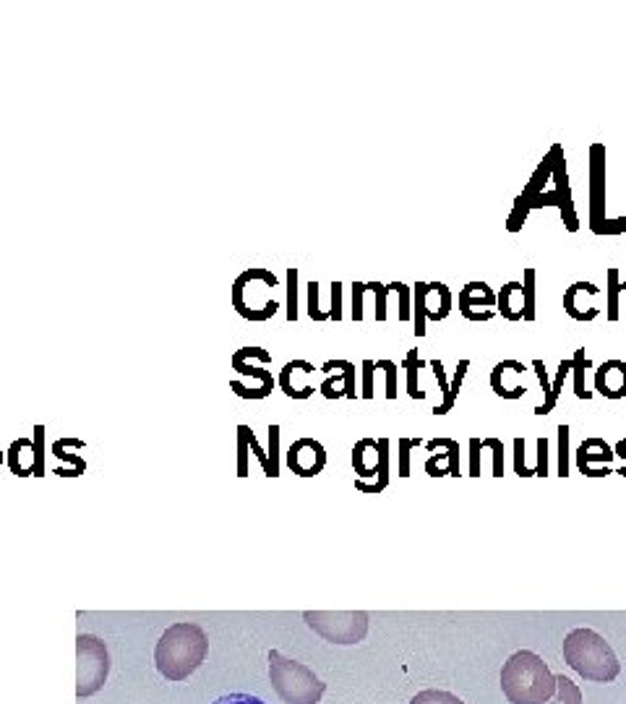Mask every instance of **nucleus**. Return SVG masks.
<instances>
[{"label":"nucleus","mask_w":626,"mask_h":704,"mask_svg":"<svg viewBox=\"0 0 626 704\" xmlns=\"http://www.w3.org/2000/svg\"><path fill=\"white\" fill-rule=\"evenodd\" d=\"M298 277H300V272L295 269V266H290L285 272V279H287V298H285V316H287V321H298V316H300V311H298Z\"/></svg>","instance_id":"28"},{"label":"nucleus","mask_w":626,"mask_h":704,"mask_svg":"<svg viewBox=\"0 0 626 704\" xmlns=\"http://www.w3.org/2000/svg\"><path fill=\"white\" fill-rule=\"evenodd\" d=\"M561 154H564L561 144H553V147L548 149L546 157H543V162L538 165V170L533 173V178L527 180L525 191L514 199L512 214H509V220H507L509 233H520L525 220L530 217V201H533L535 196H540L543 191H548V183H551L553 170H556V162H559Z\"/></svg>","instance_id":"7"},{"label":"nucleus","mask_w":626,"mask_h":704,"mask_svg":"<svg viewBox=\"0 0 626 704\" xmlns=\"http://www.w3.org/2000/svg\"><path fill=\"white\" fill-rule=\"evenodd\" d=\"M34 475L37 478H42L45 475V428L42 426H34Z\"/></svg>","instance_id":"36"},{"label":"nucleus","mask_w":626,"mask_h":704,"mask_svg":"<svg viewBox=\"0 0 626 704\" xmlns=\"http://www.w3.org/2000/svg\"><path fill=\"white\" fill-rule=\"evenodd\" d=\"M496 313H501L507 321H522V285L520 282H507L496 293Z\"/></svg>","instance_id":"18"},{"label":"nucleus","mask_w":626,"mask_h":704,"mask_svg":"<svg viewBox=\"0 0 626 704\" xmlns=\"http://www.w3.org/2000/svg\"><path fill=\"white\" fill-rule=\"evenodd\" d=\"M527 371V366L525 363H520V360H512V358H507V360H501V363H496V366L491 368V389L496 394H499L501 399H520V397H525V386H509L507 381V376L509 373H525Z\"/></svg>","instance_id":"15"},{"label":"nucleus","mask_w":626,"mask_h":704,"mask_svg":"<svg viewBox=\"0 0 626 704\" xmlns=\"http://www.w3.org/2000/svg\"><path fill=\"white\" fill-rule=\"evenodd\" d=\"M214 704H267L264 699L259 697H251V694H225V697H220Z\"/></svg>","instance_id":"43"},{"label":"nucleus","mask_w":626,"mask_h":704,"mask_svg":"<svg viewBox=\"0 0 626 704\" xmlns=\"http://www.w3.org/2000/svg\"><path fill=\"white\" fill-rule=\"evenodd\" d=\"M230 389H233L235 394H238L240 399H267L269 394V389H264V386H256V389H248V386H243L240 381H230Z\"/></svg>","instance_id":"41"},{"label":"nucleus","mask_w":626,"mask_h":704,"mask_svg":"<svg viewBox=\"0 0 626 704\" xmlns=\"http://www.w3.org/2000/svg\"><path fill=\"white\" fill-rule=\"evenodd\" d=\"M606 220V147L595 141L590 144V230L598 235Z\"/></svg>","instance_id":"8"},{"label":"nucleus","mask_w":626,"mask_h":704,"mask_svg":"<svg viewBox=\"0 0 626 704\" xmlns=\"http://www.w3.org/2000/svg\"><path fill=\"white\" fill-rule=\"evenodd\" d=\"M327 465V449L316 439H298L287 449V467L300 478H313Z\"/></svg>","instance_id":"12"},{"label":"nucleus","mask_w":626,"mask_h":704,"mask_svg":"<svg viewBox=\"0 0 626 704\" xmlns=\"http://www.w3.org/2000/svg\"><path fill=\"white\" fill-rule=\"evenodd\" d=\"M621 287H624V293H626V282H621Z\"/></svg>","instance_id":"53"},{"label":"nucleus","mask_w":626,"mask_h":704,"mask_svg":"<svg viewBox=\"0 0 626 704\" xmlns=\"http://www.w3.org/2000/svg\"><path fill=\"white\" fill-rule=\"evenodd\" d=\"M553 193H556V209L561 212V220H564V227L569 233H577L580 230V220H577V209H574V196H572V186H569V173H567V160L564 154L556 162V170H553Z\"/></svg>","instance_id":"13"},{"label":"nucleus","mask_w":626,"mask_h":704,"mask_svg":"<svg viewBox=\"0 0 626 704\" xmlns=\"http://www.w3.org/2000/svg\"><path fill=\"white\" fill-rule=\"evenodd\" d=\"M353 467L358 475L371 478L379 472V444L373 439H363L353 449Z\"/></svg>","instance_id":"19"},{"label":"nucleus","mask_w":626,"mask_h":704,"mask_svg":"<svg viewBox=\"0 0 626 704\" xmlns=\"http://www.w3.org/2000/svg\"><path fill=\"white\" fill-rule=\"evenodd\" d=\"M426 293H428V282H415L413 285V332H415V337H426L428 334Z\"/></svg>","instance_id":"21"},{"label":"nucleus","mask_w":626,"mask_h":704,"mask_svg":"<svg viewBox=\"0 0 626 704\" xmlns=\"http://www.w3.org/2000/svg\"><path fill=\"white\" fill-rule=\"evenodd\" d=\"M546 704H585L580 686L569 676H556V691Z\"/></svg>","instance_id":"25"},{"label":"nucleus","mask_w":626,"mask_h":704,"mask_svg":"<svg viewBox=\"0 0 626 704\" xmlns=\"http://www.w3.org/2000/svg\"><path fill=\"white\" fill-rule=\"evenodd\" d=\"M389 293H397V298H400L397 319H400L402 324L413 321V287H407L405 282H389Z\"/></svg>","instance_id":"31"},{"label":"nucleus","mask_w":626,"mask_h":704,"mask_svg":"<svg viewBox=\"0 0 626 704\" xmlns=\"http://www.w3.org/2000/svg\"><path fill=\"white\" fill-rule=\"evenodd\" d=\"M538 467H535V472H538V475H546V454H548V441L546 439H540L538 441Z\"/></svg>","instance_id":"49"},{"label":"nucleus","mask_w":626,"mask_h":704,"mask_svg":"<svg viewBox=\"0 0 626 704\" xmlns=\"http://www.w3.org/2000/svg\"><path fill=\"white\" fill-rule=\"evenodd\" d=\"M269 363H272V352L264 350V347H240V350L233 352V358H230L233 371H238L240 376H251V379L259 381L264 389L274 392L277 379L264 368L269 366Z\"/></svg>","instance_id":"11"},{"label":"nucleus","mask_w":626,"mask_h":704,"mask_svg":"<svg viewBox=\"0 0 626 704\" xmlns=\"http://www.w3.org/2000/svg\"><path fill=\"white\" fill-rule=\"evenodd\" d=\"M342 293H345V285L342 282H332V287H329V321H342L345 319V298H342Z\"/></svg>","instance_id":"34"},{"label":"nucleus","mask_w":626,"mask_h":704,"mask_svg":"<svg viewBox=\"0 0 626 704\" xmlns=\"http://www.w3.org/2000/svg\"><path fill=\"white\" fill-rule=\"evenodd\" d=\"M470 371V360L467 358H462L460 363H457V371H454V376H452V381H449V399H447V405L444 407H436V415H447L449 410L454 407V402H457V394H460V389H462V381H465V373Z\"/></svg>","instance_id":"29"},{"label":"nucleus","mask_w":626,"mask_h":704,"mask_svg":"<svg viewBox=\"0 0 626 704\" xmlns=\"http://www.w3.org/2000/svg\"><path fill=\"white\" fill-rule=\"evenodd\" d=\"M621 233H626V217H616V220L608 217V220L603 222V227L598 230V235H621Z\"/></svg>","instance_id":"44"},{"label":"nucleus","mask_w":626,"mask_h":704,"mask_svg":"<svg viewBox=\"0 0 626 704\" xmlns=\"http://www.w3.org/2000/svg\"><path fill=\"white\" fill-rule=\"evenodd\" d=\"M303 618L332 645H358L368 634V613L363 611H306Z\"/></svg>","instance_id":"6"},{"label":"nucleus","mask_w":626,"mask_h":704,"mask_svg":"<svg viewBox=\"0 0 626 704\" xmlns=\"http://www.w3.org/2000/svg\"><path fill=\"white\" fill-rule=\"evenodd\" d=\"M595 363L590 358H587V350L585 347H580V350H574V358H572V373H574V394L580 399H590L593 397V392H587L585 386V376L587 371H593Z\"/></svg>","instance_id":"22"},{"label":"nucleus","mask_w":626,"mask_h":704,"mask_svg":"<svg viewBox=\"0 0 626 704\" xmlns=\"http://www.w3.org/2000/svg\"><path fill=\"white\" fill-rule=\"evenodd\" d=\"M209 655V639L199 624L180 621L165 631L154 647V663L157 671L167 681H186Z\"/></svg>","instance_id":"1"},{"label":"nucleus","mask_w":626,"mask_h":704,"mask_svg":"<svg viewBox=\"0 0 626 704\" xmlns=\"http://www.w3.org/2000/svg\"><path fill=\"white\" fill-rule=\"evenodd\" d=\"M428 368V360L420 358L418 347H413V350H407V358L402 360V371H405L407 376V394L413 399H426V392H420L418 386V373L426 371Z\"/></svg>","instance_id":"20"},{"label":"nucleus","mask_w":626,"mask_h":704,"mask_svg":"<svg viewBox=\"0 0 626 704\" xmlns=\"http://www.w3.org/2000/svg\"><path fill=\"white\" fill-rule=\"evenodd\" d=\"M608 279V293H606V316L611 324L619 321V306H621V279H619V266H608L606 272Z\"/></svg>","instance_id":"23"},{"label":"nucleus","mask_w":626,"mask_h":704,"mask_svg":"<svg viewBox=\"0 0 626 704\" xmlns=\"http://www.w3.org/2000/svg\"><path fill=\"white\" fill-rule=\"evenodd\" d=\"M595 392L606 399L626 397V363L619 358H611L595 368Z\"/></svg>","instance_id":"14"},{"label":"nucleus","mask_w":626,"mask_h":704,"mask_svg":"<svg viewBox=\"0 0 626 704\" xmlns=\"http://www.w3.org/2000/svg\"><path fill=\"white\" fill-rule=\"evenodd\" d=\"M535 266H525L522 274V321L533 324L535 321Z\"/></svg>","instance_id":"24"},{"label":"nucleus","mask_w":626,"mask_h":704,"mask_svg":"<svg viewBox=\"0 0 626 704\" xmlns=\"http://www.w3.org/2000/svg\"><path fill=\"white\" fill-rule=\"evenodd\" d=\"M480 444L488 446V449H493V472H496V475H501V470H504V467H501V441L488 439V441H480Z\"/></svg>","instance_id":"48"},{"label":"nucleus","mask_w":626,"mask_h":704,"mask_svg":"<svg viewBox=\"0 0 626 704\" xmlns=\"http://www.w3.org/2000/svg\"><path fill=\"white\" fill-rule=\"evenodd\" d=\"M353 321H363V308H366V282H353Z\"/></svg>","instance_id":"37"},{"label":"nucleus","mask_w":626,"mask_h":704,"mask_svg":"<svg viewBox=\"0 0 626 704\" xmlns=\"http://www.w3.org/2000/svg\"><path fill=\"white\" fill-rule=\"evenodd\" d=\"M373 373H376V360H363V366H360V379H363V392H360V397L373 399Z\"/></svg>","instance_id":"39"},{"label":"nucleus","mask_w":626,"mask_h":704,"mask_svg":"<svg viewBox=\"0 0 626 704\" xmlns=\"http://www.w3.org/2000/svg\"><path fill=\"white\" fill-rule=\"evenodd\" d=\"M366 293H373V298H376V313H373V319L379 321V324H384V321H387L389 285H384V282H366Z\"/></svg>","instance_id":"32"},{"label":"nucleus","mask_w":626,"mask_h":704,"mask_svg":"<svg viewBox=\"0 0 626 704\" xmlns=\"http://www.w3.org/2000/svg\"><path fill=\"white\" fill-rule=\"evenodd\" d=\"M501 689L509 704H546L556 691V676L540 655L520 650L501 668Z\"/></svg>","instance_id":"2"},{"label":"nucleus","mask_w":626,"mask_h":704,"mask_svg":"<svg viewBox=\"0 0 626 704\" xmlns=\"http://www.w3.org/2000/svg\"><path fill=\"white\" fill-rule=\"evenodd\" d=\"M321 371H324V373L340 371L342 379H345V384H342V394H345L347 399L358 397V392H355V366L350 363V360H342V358L327 360V363L321 366Z\"/></svg>","instance_id":"27"},{"label":"nucleus","mask_w":626,"mask_h":704,"mask_svg":"<svg viewBox=\"0 0 626 704\" xmlns=\"http://www.w3.org/2000/svg\"><path fill=\"white\" fill-rule=\"evenodd\" d=\"M452 311V290L444 282H428L426 313L428 321H444Z\"/></svg>","instance_id":"16"},{"label":"nucleus","mask_w":626,"mask_h":704,"mask_svg":"<svg viewBox=\"0 0 626 704\" xmlns=\"http://www.w3.org/2000/svg\"><path fill=\"white\" fill-rule=\"evenodd\" d=\"M569 373H572V358L561 360L559 363V371H556V376H553V384H551V397H548L540 407H535V415H548V412H553V407H556V402H559L561 386H564V381H567Z\"/></svg>","instance_id":"26"},{"label":"nucleus","mask_w":626,"mask_h":704,"mask_svg":"<svg viewBox=\"0 0 626 704\" xmlns=\"http://www.w3.org/2000/svg\"><path fill=\"white\" fill-rule=\"evenodd\" d=\"M110 673L107 645L94 634L76 637V697H92L105 686Z\"/></svg>","instance_id":"5"},{"label":"nucleus","mask_w":626,"mask_h":704,"mask_svg":"<svg viewBox=\"0 0 626 704\" xmlns=\"http://www.w3.org/2000/svg\"><path fill=\"white\" fill-rule=\"evenodd\" d=\"M428 366H431L433 373H436V381H439L441 394H444V399H441L439 407H444V405H447V399H449V379H447V371H444V363H441V360H431Z\"/></svg>","instance_id":"42"},{"label":"nucleus","mask_w":626,"mask_h":704,"mask_svg":"<svg viewBox=\"0 0 626 704\" xmlns=\"http://www.w3.org/2000/svg\"><path fill=\"white\" fill-rule=\"evenodd\" d=\"M53 454L58 459H66V462H71V465H74V478L76 475H84V470H87V462H84L81 457H76V454H68L66 446H63V441H58V444L53 446Z\"/></svg>","instance_id":"40"},{"label":"nucleus","mask_w":626,"mask_h":704,"mask_svg":"<svg viewBox=\"0 0 626 704\" xmlns=\"http://www.w3.org/2000/svg\"><path fill=\"white\" fill-rule=\"evenodd\" d=\"M514 449H517V454H514V470L520 472V475H533V470H527L525 467V441H514Z\"/></svg>","instance_id":"45"},{"label":"nucleus","mask_w":626,"mask_h":704,"mask_svg":"<svg viewBox=\"0 0 626 704\" xmlns=\"http://www.w3.org/2000/svg\"><path fill=\"white\" fill-rule=\"evenodd\" d=\"M600 287L593 285V282H574L569 285V290L564 293V311H567L569 319L580 321V324H590L600 316Z\"/></svg>","instance_id":"9"},{"label":"nucleus","mask_w":626,"mask_h":704,"mask_svg":"<svg viewBox=\"0 0 626 704\" xmlns=\"http://www.w3.org/2000/svg\"><path fill=\"white\" fill-rule=\"evenodd\" d=\"M8 467L19 478H32L34 475V441L16 439L8 449Z\"/></svg>","instance_id":"17"},{"label":"nucleus","mask_w":626,"mask_h":704,"mask_svg":"<svg viewBox=\"0 0 626 704\" xmlns=\"http://www.w3.org/2000/svg\"><path fill=\"white\" fill-rule=\"evenodd\" d=\"M564 660L569 668L593 684H611L621 673L613 647L595 629H574L564 639Z\"/></svg>","instance_id":"3"},{"label":"nucleus","mask_w":626,"mask_h":704,"mask_svg":"<svg viewBox=\"0 0 626 704\" xmlns=\"http://www.w3.org/2000/svg\"><path fill=\"white\" fill-rule=\"evenodd\" d=\"M470 446H473V459H470V465H473V475H478V452H480V441L475 439L473 444H470Z\"/></svg>","instance_id":"51"},{"label":"nucleus","mask_w":626,"mask_h":704,"mask_svg":"<svg viewBox=\"0 0 626 704\" xmlns=\"http://www.w3.org/2000/svg\"><path fill=\"white\" fill-rule=\"evenodd\" d=\"M269 678L285 704H319L327 684L308 665L285 658L280 650L269 652Z\"/></svg>","instance_id":"4"},{"label":"nucleus","mask_w":626,"mask_h":704,"mask_svg":"<svg viewBox=\"0 0 626 704\" xmlns=\"http://www.w3.org/2000/svg\"><path fill=\"white\" fill-rule=\"evenodd\" d=\"M269 439H272V462H269V475H277V439H280V426L269 428Z\"/></svg>","instance_id":"47"},{"label":"nucleus","mask_w":626,"mask_h":704,"mask_svg":"<svg viewBox=\"0 0 626 704\" xmlns=\"http://www.w3.org/2000/svg\"><path fill=\"white\" fill-rule=\"evenodd\" d=\"M460 313L473 324H486L496 316V293L486 282H467L460 290Z\"/></svg>","instance_id":"10"},{"label":"nucleus","mask_w":626,"mask_h":704,"mask_svg":"<svg viewBox=\"0 0 626 704\" xmlns=\"http://www.w3.org/2000/svg\"><path fill=\"white\" fill-rule=\"evenodd\" d=\"M306 306H308V316L311 321L321 324V321H329V311L321 308V285L316 279H311L306 285Z\"/></svg>","instance_id":"30"},{"label":"nucleus","mask_w":626,"mask_h":704,"mask_svg":"<svg viewBox=\"0 0 626 704\" xmlns=\"http://www.w3.org/2000/svg\"><path fill=\"white\" fill-rule=\"evenodd\" d=\"M410 704H465L460 697H454L452 691L444 689H426L415 694Z\"/></svg>","instance_id":"33"},{"label":"nucleus","mask_w":626,"mask_h":704,"mask_svg":"<svg viewBox=\"0 0 626 704\" xmlns=\"http://www.w3.org/2000/svg\"><path fill=\"white\" fill-rule=\"evenodd\" d=\"M418 444H420L418 439L402 441V475H405V478L410 475V465H407V454H410V449H413V446H418Z\"/></svg>","instance_id":"50"},{"label":"nucleus","mask_w":626,"mask_h":704,"mask_svg":"<svg viewBox=\"0 0 626 704\" xmlns=\"http://www.w3.org/2000/svg\"><path fill=\"white\" fill-rule=\"evenodd\" d=\"M3 454H6V452H0V465H3Z\"/></svg>","instance_id":"52"},{"label":"nucleus","mask_w":626,"mask_h":704,"mask_svg":"<svg viewBox=\"0 0 626 704\" xmlns=\"http://www.w3.org/2000/svg\"><path fill=\"white\" fill-rule=\"evenodd\" d=\"M340 384H345V379H342V373H329L327 379L321 381V394L327 399H340L345 397L340 389Z\"/></svg>","instance_id":"38"},{"label":"nucleus","mask_w":626,"mask_h":704,"mask_svg":"<svg viewBox=\"0 0 626 704\" xmlns=\"http://www.w3.org/2000/svg\"><path fill=\"white\" fill-rule=\"evenodd\" d=\"M559 452H561V467H559V472L561 475H567V470H569V465H567V433H569V428L567 426H561L559 428Z\"/></svg>","instance_id":"46"},{"label":"nucleus","mask_w":626,"mask_h":704,"mask_svg":"<svg viewBox=\"0 0 626 704\" xmlns=\"http://www.w3.org/2000/svg\"><path fill=\"white\" fill-rule=\"evenodd\" d=\"M376 371L384 373V384H387V399L397 397V371H400V368H397V363L389 358L376 360Z\"/></svg>","instance_id":"35"}]
</instances>
